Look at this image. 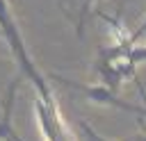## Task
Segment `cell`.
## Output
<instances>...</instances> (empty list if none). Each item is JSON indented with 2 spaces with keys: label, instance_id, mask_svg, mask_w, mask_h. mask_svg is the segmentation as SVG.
Here are the masks:
<instances>
[{
  "label": "cell",
  "instance_id": "cell-3",
  "mask_svg": "<svg viewBox=\"0 0 146 141\" xmlns=\"http://www.w3.org/2000/svg\"><path fill=\"white\" fill-rule=\"evenodd\" d=\"M80 130L84 132V136H87L89 141H110V139L100 136V134H98V132H96V130H94V127H91L89 123H84V121H80Z\"/></svg>",
  "mask_w": 146,
  "mask_h": 141
},
{
  "label": "cell",
  "instance_id": "cell-4",
  "mask_svg": "<svg viewBox=\"0 0 146 141\" xmlns=\"http://www.w3.org/2000/svg\"><path fill=\"white\" fill-rule=\"evenodd\" d=\"M135 141H146V136H139V139H135Z\"/></svg>",
  "mask_w": 146,
  "mask_h": 141
},
{
  "label": "cell",
  "instance_id": "cell-1",
  "mask_svg": "<svg viewBox=\"0 0 146 141\" xmlns=\"http://www.w3.org/2000/svg\"><path fill=\"white\" fill-rule=\"evenodd\" d=\"M50 80L59 82L62 86L84 96L89 102L94 105H103V107H116V109H123L128 114H137V116H146V107H137V105H130L125 100H121L116 96V91H112L110 86L105 84H82V82H75V80H68V77H62V75H50Z\"/></svg>",
  "mask_w": 146,
  "mask_h": 141
},
{
  "label": "cell",
  "instance_id": "cell-2",
  "mask_svg": "<svg viewBox=\"0 0 146 141\" xmlns=\"http://www.w3.org/2000/svg\"><path fill=\"white\" fill-rule=\"evenodd\" d=\"M96 0H78V16H75V34H78V39H82L84 36V23H87V16H89V11H91V5H94Z\"/></svg>",
  "mask_w": 146,
  "mask_h": 141
}]
</instances>
